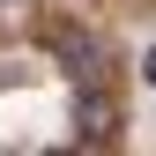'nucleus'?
<instances>
[{
  "label": "nucleus",
  "mask_w": 156,
  "mask_h": 156,
  "mask_svg": "<svg viewBox=\"0 0 156 156\" xmlns=\"http://www.w3.org/2000/svg\"><path fill=\"white\" fill-rule=\"evenodd\" d=\"M112 134H119V104L104 97V82H74V141L104 149Z\"/></svg>",
  "instance_id": "1"
},
{
  "label": "nucleus",
  "mask_w": 156,
  "mask_h": 156,
  "mask_svg": "<svg viewBox=\"0 0 156 156\" xmlns=\"http://www.w3.org/2000/svg\"><path fill=\"white\" fill-rule=\"evenodd\" d=\"M52 52H60V67L74 74V82H104V37H89V30H52Z\"/></svg>",
  "instance_id": "2"
},
{
  "label": "nucleus",
  "mask_w": 156,
  "mask_h": 156,
  "mask_svg": "<svg viewBox=\"0 0 156 156\" xmlns=\"http://www.w3.org/2000/svg\"><path fill=\"white\" fill-rule=\"evenodd\" d=\"M141 82H156V45H149V60H141Z\"/></svg>",
  "instance_id": "3"
}]
</instances>
